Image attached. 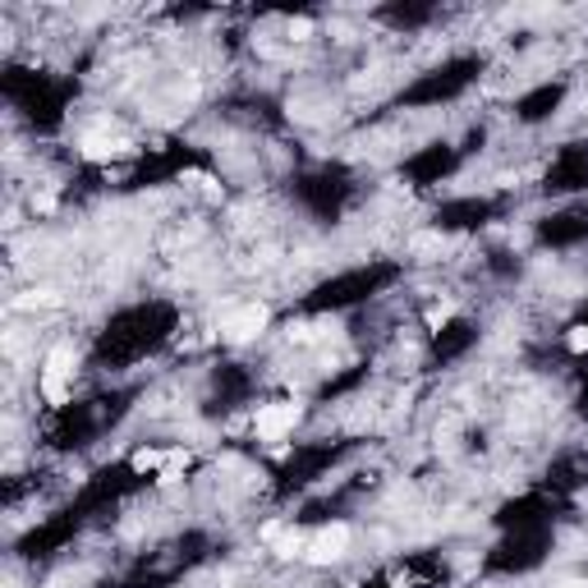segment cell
Segmentation results:
<instances>
[{"mask_svg":"<svg viewBox=\"0 0 588 588\" xmlns=\"http://www.w3.org/2000/svg\"><path fill=\"white\" fill-rule=\"evenodd\" d=\"M299 423V409L290 400H276V404H258V414H253V437L276 446V442H286L290 432Z\"/></svg>","mask_w":588,"mask_h":588,"instance_id":"6da1fadb","label":"cell"},{"mask_svg":"<svg viewBox=\"0 0 588 588\" xmlns=\"http://www.w3.org/2000/svg\"><path fill=\"white\" fill-rule=\"evenodd\" d=\"M570 350H575V354L588 350V326H575V331H570Z\"/></svg>","mask_w":588,"mask_h":588,"instance_id":"277c9868","label":"cell"},{"mask_svg":"<svg viewBox=\"0 0 588 588\" xmlns=\"http://www.w3.org/2000/svg\"><path fill=\"white\" fill-rule=\"evenodd\" d=\"M263 326H267L263 303H240V309H230L221 318V336L225 341H253V336H263Z\"/></svg>","mask_w":588,"mask_h":588,"instance_id":"3957f363","label":"cell"},{"mask_svg":"<svg viewBox=\"0 0 588 588\" xmlns=\"http://www.w3.org/2000/svg\"><path fill=\"white\" fill-rule=\"evenodd\" d=\"M350 539H354L350 524H326L309 539L303 561H309V566H336V561H345V552H350Z\"/></svg>","mask_w":588,"mask_h":588,"instance_id":"7a4b0ae2","label":"cell"},{"mask_svg":"<svg viewBox=\"0 0 588 588\" xmlns=\"http://www.w3.org/2000/svg\"><path fill=\"white\" fill-rule=\"evenodd\" d=\"M556 588H588V575H570V579H561Z\"/></svg>","mask_w":588,"mask_h":588,"instance_id":"5b68a950","label":"cell"}]
</instances>
